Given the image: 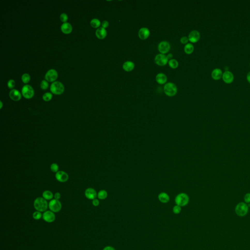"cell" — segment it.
I'll return each mask as SVG.
<instances>
[{"instance_id":"obj_1","label":"cell","mask_w":250,"mask_h":250,"mask_svg":"<svg viewBox=\"0 0 250 250\" xmlns=\"http://www.w3.org/2000/svg\"><path fill=\"white\" fill-rule=\"evenodd\" d=\"M34 208L40 212L45 211L47 210L48 204L45 199L43 198H37L34 202Z\"/></svg>"},{"instance_id":"obj_2","label":"cell","mask_w":250,"mask_h":250,"mask_svg":"<svg viewBox=\"0 0 250 250\" xmlns=\"http://www.w3.org/2000/svg\"><path fill=\"white\" fill-rule=\"evenodd\" d=\"M189 201L188 195L185 193H180L178 194L175 199V202L177 205L180 207L186 206Z\"/></svg>"},{"instance_id":"obj_3","label":"cell","mask_w":250,"mask_h":250,"mask_svg":"<svg viewBox=\"0 0 250 250\" xmlns=\"http://www.w3.org/2000/svg\"><path fill=\"white\" fill-rule=\"evenodd\" d=\"M65 90L63 84L60 82L56 81L53 82L50 86V91L55 95H61Z\"/></svg>"},{"instance_id":"obj_4","label":"cell","mask_w":250,"mask_h":250,"mask_svg":"<svg viewBox=\"0 0 250 250\" xmlns=\"http://www.w3.org/2000/svg\"><path fill=\"white\" fill-rule=\"evenodd\" d=\"M164 90L167 96L170 97L175 96L177 92V88L176 85L172 83L166 84L164 87Z\"/></svg>"},{"instance_id":"obj_5","label":"cell","mask_w":250,"mask_h":250,"mask_svg":"<svg viewBox=\"0 0 250 250\" xmlns=\"http://www.w3.org/2000/svg\"><path fill=\"white\" fill-rule=\"evenodd\" d=\"M249 207L244 203L238 204L236 207L235 211L237 215L239 216H244L248 213Z\"/></svg>"},{"instance_id":"obj_6","label":"cell","mask_w":250,"mask_h":250,"mask_svg":"<svg viewBox=\"0 0 250 250\" xmlns=\"http://www.w3.org/2000/svg\"><path fill=\"white\" fill-rule=\"evenodd\" d=\"M22 94L24 98L29 99L34 96V92L33 88L30 85L24 86L22 89Z\"/></svg>"},{"instance_id":"obj_7","label":"cell","mask_w":250,"mask_h":250,"mask_svg":"<svg viewBox=\"0 0 250 250\" xmlns=\"http://www.w3.org/2000/svg\"><path fill=\"white\" fill-rule=\"evenodd\" d=\"M48 206L51 211L54 213H57L61 210V203L59 201V200L54 199L49 202Z\"/></svg>"},{"instance_id":"obj_8","label":"cell","mask_w":250,"mask_h":250,"mask_svg":"<svg viewBox=\"0 0 250 250\" xmlns=\"http://www.w3.org/2000/svg\"><path fill=\"white\" fill-rule=\"evenodd\" d=\"M58 78L57 71L54 69L48 70L45 75V79L49 82H54Z\"/></svg>"},{"instance_id":"obj_9","label":"cell","mask_w":250,"mask_h":250,"mask_svg":"<svg viewBox=\"0 0 250 250\" xmlns=\"http://www.w3.org/2000/svg\"><path fill=\"white\" fill-rule=\"evenodd\" d=\"M155 62L158 66H165L168 62V59L164 54H159L155 57Z\"/></svg>"},{"instance_id":"obj_10","label":"cell","mask_w":250,"mask_h":250,"mask_svg":"<svg viewBox=\"0 0 250 250\" xmlns=\"http://www.w3.org/2000/svg\"><path fill=\"white\" fill-rule=\"evenodd\" d=\"M170 44L167 41H162L158 44V50L159 52L163 54L168 52L170 49Z\"/></svg>"},{"instance_id":"obj_11","label":"cell","mask_w":250,"mask_h":250,"mask_svg":"<svg viewBox=\"0 0 250 250\" xmlns=\"http://www.w3.org/2000/svg\"><path fill=\"white\" fill-rule=\"evenodd\" d=\"M55 178L59 182L64 183L69 179V175L65 171H59L56 173Z\"/></svg>"},{"instance_id":"obj_12","label":"cell","mask_w":250,"mask_h":250,"mask_svg":"<svg viewBox=\"0 0 250 250\" xmlns=\"http://www.w3.org/2000/svg\"><path fill=\"white\" fill-rule=\"evenodd\" d=\"M43 218L45 221L51 223L55 219V216L52 211H46L43 215Z\"/></svg>"},{"instance_id":"obj_13","label":"cell","mask_w":250,"mask_h":250,"mask_svg":"<svg viewBox=\"0 0 250 250\" xmlns=\"http://www.w3.org/2000/svg\"><path fill=\"white\" fill-rule=\"evenodd\" d=\"M200 33L197 31H192L189 35L188 39L192 43H195L198 42L200 39Z\"/></svg>"},{"instance_id":"obj_14","label":"cell","mask_w":250,"mask_h":250,"mask_svg":"<svg viewBox=\"0 0 250 250\" xmlns=\"http://www.w3.org/2000/svg\"><path fill=\"white\" fill-rule=\"evenodd\" d=\"M222 79L225 83L227 84L231 83L233 82L234 80V76L231 71L227 70L223 73Z\"/></svg>"},{"instance_id":"obj_15","label":"cell","mask_w":250,"mask_h":250,"mask_svg":"<svg viewBox=\"0 0 250 250\" xmlns=\"http://www.w3.org/2000/svg\"><path fill=\"white\" fill-rule=\"evenodd\" d=\"M85 194L86 197L88 199L93 200L97 196L96 191L92 188H89L85 191Z\"/></svg>"},{"instance_id":"obj_16","label":"cell","mask_w":250,"mask_h":250,"mask_svg":"<svg viewBox=\"0 0 250 250\" xmlns=\"http://www.w3.org/2000/svg\"><path fill=\"white\" fill-rule=\"evenodd\" d=\"M150 34L149 29L146 27H142L139 31L138 36L141 40L147 39Z\"/></svg>"},{"instance_id":"obj_17","label":"cell","mask_w":250,"mask_h":250,"mask_svg":"<svg viewBox=\"0 0 250 250\" xmlns=\"http://www.w3.org/2000/svg\"><path fill=\"white\" fill-rule=\"evenodd\" d=\"M9 97L14 101H19L21 99V94L17 89H12L9 92Z\"/></svg>"},{"instance_id":"obj_18","label":"cell","mask_w":250,"mask_h":250,"mask_svg":"<svg viewBox=\"0 0 250 250\" xmlns=\"http://www.w3.org/2000/svg\"><path fill=\"white\" fill-rule=\"evenodd\" d=\"M96 36L99 39L102 40L105 39L107 36V32L105 28L103 27H99L96 31Z\"/></svg>"},{"instance_id":"obj_19","label":"cell","mask_w":250,"mask_h":250,"mask_svg":"<svg viewBox=\"0 0 250 250\" xmlns=\"http://www.w3.org/2000/svg\"><path fill=\"white\" fill-rule=\"evenodd\" d=\"M211 75L213 79L215 80H219L221 77H222V75H223L222 71L220 69H218V68L215 69L211 72Z\"/></svg>"},{"instance_id":"obj_20","label":"cell","mask_w":250,"mask_h":250,"mask_svg":"<svg viewBox=\"0 0 250 250\" xmlns=\"http://www.w3.org/2000/svg\"><path fill=\"white\" fill-rule=\"evenodd\" d=\"M61 29L64 33L68 34L72 32V27L70 23L65 22L62 24L61 26Z\"/></svg>"},{"instance_id":"obj_21","label":"cell","mask_w":250,"mask_h":250,"mask_svg":"<svg viewBox=\"0 0 250 250\" xmlns=\"http://www.w3.org/2000/svg\"><path fill=\"white\" fill-rule=\"evenodd\" d=\"M156 81L158 84L160 85L164 84L167 82V76L166 75L162 73H158L156 76Z\"/></svg>"},{"instance_id":"obj_22","label":"cell","mask_w":250,"mask_h":250,"mask_svg":"<svg viewBox=\"0 0 250 250\" xmlns=\"http://www.w3.org/2000/svg\"><path fill=\"white\" fill-rule=\"evenodd\" d=\"M159 200L163 203H167L170 201V198L169 195L166 193H161L158 195Z\"/></svg>"},{"instance_id":"obj_23","label":"cell","mask_w":250,"mask_h":250,"mask_svg":"<svg viewBox=\"0 0 250 250\" xmlns=\"http://www.w3.org/2000/svg\"><path fill=\"white\" fill-rule=\"evenodd\" d=\"M123 68L126 71H131L134 68V64L132 62H126L123 64Z\"/></svg>"},{"instance_id":"obj_24","label":"cell","mask_w":250,"mask_h":250,"mask_svg":"<svg viewBox=\"0 0 250 250\" xmlns=\"http://www.w3.org/2000/svg\"><path fill=\"white\" fill-rule=\"evenodd\" d=\"M54 195L50 191H45L43 193V197L46 200H51L52 199Z\"/></svg>"},{"instance_id":"obj_25","label":"cell","mask_w":250,"mask_h":250,"mask_svg":"<svg viewBox=\"0 0 250 250\" xmlns=\"http://www.w3.org/2000/svg\"><path fill=\"white\" fill-rule=\"evenodd\" d=\"M194 50L193 46L191 44H186L184 47L185 52L188 54H192Z\"/></svg>"},{"instance_id":"obj_26","label":"cell","mask_w":250,"mask_h":250,"mask_svg":"<svg viewBox=\"0 0 250 250\" xmlns=\"http://www.w3.org/2000/svg\"><path fill=\"white\" fill-rule=\"evenodd\" d=\"M97 196L99 199H105L108 197V193L105 190H101L97 194Z\"/></svg>"},{"instance_id":"obj_27","label":"cell","mask_w":250,"mask_h":250,"mask_svg":"<svg viewBox=\"0 0 250 250\" xmlns=\"http://www.w3.org/2000/svg\"><path fill=\"white\" fill-rule=\"evenodd\" d=\"M90 25L93 28H98L101 25V22L98 19H93L90 21Z\"/></svg>"},{"instance_id":"obj_28","label":"cell","mask_w":250,"mask_h":250,"mask_svg":"<svg viewBox=\"0 0 250 250\" xmlns=\"http://www.w3.org/2000/svg\"><path fill=\"white\" fill-rule=\"evenodd\" d=\"M169 65L172 69H176L178 66V63L175 59H171L169 61Z\"/></svg>"},{"instance_id":"obj_29","label":"cell","mask_w":250,"mask_h":250,"mask_svg":"<svg viewBox=\"0 0 250 250\" xmlns=\"http://www.w3.org/2000/svg\"><path fill=\"white\" fill-rule=\"evenodd\" d=\"M31 80L30 75L27 73H25L22 75V80L24 83L27 84L29 83Z\"/></svg>"},{"instance_id":"obj_30","label":"cell","mask_w":250,"mask_h":250,"mask_svg":"<svg viewBox=\"0 0 250 250\" xmlns=\"http://www.w3.org/2000/svg\"><path fill=\"white\" fill-rule=\"evenodd\" d=\"M52 94L49 92L46 93L43 96V100L46 102L50 101L52 99Z\"/></svg>"},{"instance_id":"obj_31","label":"cell","mask_w":250,"mask_h":250,"mask_svg":"<svg viewBox=\"0 0 250 250\" xmlns=\"http://www.w3.org/2000/svg\"><path fill=\"white\" fill-rule=\"evenodd\" d=\"M51 171L54 172H57L59 171V166L56 163H52L50 166Z\"/></svg>"},{"instance_id":"obj_32","label":"cell","mask_w":250,"mask_h":250,"mask_svg":"<svg viewBox=\"0 0 250 250\" xmlns=\"http://www.w3.org/2000/svg\"><path fill=\"white\" fill-rule=\"evenodd\" d=\"M40 87L43 90L47 89L48 87V82L46 80H43L41 83Z\"/></svg>"},{"instance_id":"obj_33","label":"cell","mask_w":250,"mask_h":250,"mask_svg":"<svg viewBox=\"0 0 250 250\" xmlns=\"http://www.w3.org/2000/svg\"><path fill=\"white\" fill-rule=\"evenodd\" d=\"M42 214L40 211H37L33 214V217L34 219L39 220L42 217Z\"/></svg>"},{"instance_id":"obj_34","label":"cell","mask_w":250,"mask_h":250,"mask_svg":"<svg viewBox=\"0 0 250 250\" xmlns=\"http://www.w3.org/2000/svg\"><path fill=\"white\" fill-rule=\"evenodd\" d=\"M172 211L175 214H179L181 211V207L176 205L175 206L173 207Z\"/></svg>"},{"instance_id":"obj_35","label":"cell","mask_w":250,"mask_h":250,"mask_svg":"<svg viewBox=\"0 0 250 250\" xmlns=\"http://www.w3.org/2000/svg\"><path fill=\"white\" fill-rule=\"evenodd\" d=\"M60 20H61L62 22H64V23L66 22L68 20L67 15L66 14V13H62V14H61V15H60Z\"/></svg>"},{"instance_id":"obj_36","label":"cell","mask_w":250,"mask_h":250,"mask_svg":"<svg viewBox=\"0 0 250 250\" xmlns=\"http://www.w3.org/2000/svg\"><path fill=\"white\" fill-rule=\"evenodd\" d=\"M15 82L13 80H9L7 83V86L10 89H12L15 87Z\"/></svg>"},{"instance_id":"obj_37","label":"cell","mask_w":250,"mask_h":250,"mask_svg":"<svg viewBox=\"0 0 250 250\" xmlns=\"http://www.w3.org/2000/svg\"><path fill=\"white\" fill-rule=\"evenodd\" d=\"M189 39L188 38L186 37H183L181 38L180 39V42L183 44H186L187 43H188V41H189Z\"/></svg>"},{"instance_id":"obj_38","label":"cell","mask_w":250,"mask_h":250,"mask_svg":"<svg viewBox=\"0 0 250 250\" xmlns=\"http://www.w3.org/2000/svg\"><path fill=\"white\" fill-rule=\"evenodd\" d=\"M244 201L247 203H250V193H247L245 195Z\"/></svg>"},{"instance_id":"obj_39","label":"cell","mask_w":250,"mask_h":250,"mask_svg":"<svg viewBox=\"0 0 250 250\" xmlns=\"http://www.w3.org/2000/svg\"><path fill=\"white\" fill-rule=\"evenodd\" d=\"M109 26V22L107 21H104L103 22H102V27L104 28H107L108 26Z\"/></svg>"},{"instance_id":"obj_40","label":"cell","mask_w":250,"mask_h":250,"mask_svg":"<svg viewBox=\"0 0 250 250\" xmlns=\"http://www.w3.org/2000/svg\"><path fill=\"white\" fill-rule=\"evenodd\" d=\"M92 205L94 206H98L99 205V201L96 198L92 200Z\"/></svg>"},{"instance_id":"obj_41","label":"cell","mask_w":250,"mask_h":250,"mask_svg":"<svg viewBox=\"0 0 250 250\" xmlns=\"http://www.w3.org/2000/svg\"><path fill=\"white\" fill-rule=\"evenodd\" d=\"M61 194L59 193H55L54 195V197L55 198V199H57V200H59L60 198H61Z\"/></svg>"},{"instance_id":"obj_42","label":"cell","mask_w":250,"mask_h":250,"mask_svg":"<svg viewBox=\"0 0 250 250\" xmlns=\"http://www.w3.org/2000/svg\"><path fill=\"white\" fill-rule=\"evenodd\" d=\"M103 250H115V249H114V248H113L111 246H107V247H105V248H104Z\"/></svg>"},{"instance_id":"obj_43","label":"cell","mask_w":250,"mask_h":250,"mask_svg":"<svg viewBox=\"0 0 250 250\" xmlns=\"http://www.w3.org/2000/svg\"><path fill=\"white\" fill-rule=\"evenodd\" d=\"M247 79L248 81L249 82V83H250V72H249L247 74Z\"/></svg>"},{"instance_id":"obj_44","label":"cell","mask_w":250,"mask_h":250,"mask_svg":"<svg viewBox=\"0 0 250 250\" xmlns=\"http://www.w3.org/2000/svg\"><path fill=\"white\" fill-rule=\"evenodd\" d=\"M167 56L168 59H171V58H172V57H173V56H172V54H168V56Z\"/></svg>"},{"instance_id":"obj_45","label":"cell","mask_w":250,"mask_h":250,"mask_svg":"<svg viewBox=\"0 0 250 250\" xmlns=\"http://www.w3.org/2000/svg\"><path fill=\"white\" fill-rule=\"evenodd\" d=\"M0 103H1V107H0V109H2V108H3V103H2V101H0Z\"/></svg>"},{"instance_id":"obj_46","label":"cell","mask_w":250,"mask_h":250,"mask_svg":"<svg viewBox=\"0 0 250 250\" xmlns=\"http://www.w3.org/2000/svg\"></svg>"}]
</instances>
